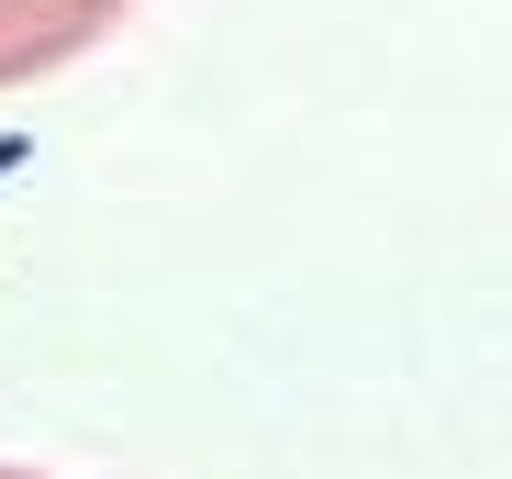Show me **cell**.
<instances>
[{
    "mask_svg": "<svg viewBox=\"0 0 512 479\" xmlns=\"http://www.w3.org/2000/svg\"><path fill=\"white\" fill-rule=\"evenodd\" d=\"M134 0H0V90H23V78L90 56Z\"/></svg>",
    "mask_w": 512,
    "mask_h": 479,
    "instance_id": "6da1fadb",
    "label": "cell"
},
{
    "mask_svg": "<svg viewBox=\"0 0 512 479\" xmlns=\"http://www.w3.org/2000/svg\"><path fill=\"white\" fill-rule=\"evenodd\" d=\"M0 479H45V468H12V457H0Z\"/></svg>",
    "mask_w": 512,
    "mask_h": 479,
    "instance_id": "7a4b0ae2",
    "label": "cell"
}]
</instances>
